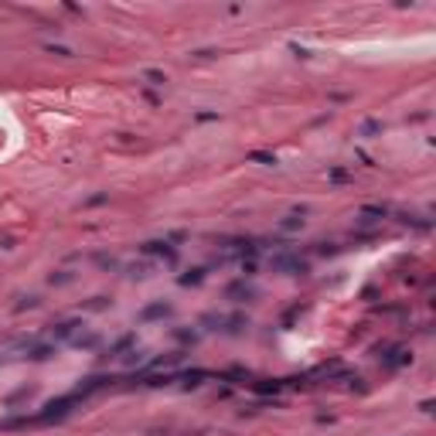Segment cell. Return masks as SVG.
Listing matches in <instances>:
<instances>
[{
	"instance_id": "cell-18",
	"label": "cell",
	"mask_w": 436,
	"mask_h": 436,
	"mask_svg": "<svg viewBox=\"0 0 436 436\" xmlns=\"http://www.w3.org/2000/svg\"><path fill=\"white\" fill-rule=\"evenodd\" d=\"M38 303H41V300H38V297H24V303H17V310H27V307H38Z\"/></svg>"
},
{
	"instance_id": "cell-6",
	"label": "cell",
	"mask_w": 436,
	"mask_h": 436,
	"mask_svg": "<svg viewBox=\"0 0 436 436\" xmlns=\"http://www.w3.org/2000/svg\"><path fill=\"white\" fill-rule=\"evenodd\" d=\"M413 361V355H406L402 348H389L385 355H382V365L385 368H402V365H409Z\"/></svg>"
},
{
	"instance_id": "cell-7",
	"label": "cell",
	"mask_w": 436,
	"mask_h": 436,
	"mask_svg": "<svg viewBox=\"0 0 436 436\" xmlns=\"http://www.w3.org/2000/svg\"><path fill=\"white\" fill-rule=\"evenodd\" d=\"M51 355H55V348H51V345H35L31 351H27V358H31V361H48Z\"/></svg>"
},
{
	"instance_id": "cell-12",
	"label": "cell",
	"mask_w": 436,
	"mask_h": 436,
	"mask_svg": "<svg viewBox=\"0 0 436 436\" xmlns=\"http://www.w3.org/2000/svg\"><path fill=\"white\" fill-rule=\"evenodd\" d=\"M253 161L266 164V167H276V157H273V153H263V150H256V153H253Z\"/></svg>"
},
{
	"instance_id": "cell-4",
	"label": "cell",
	"mask_w": 436,
	"mask_h": 436,
	"mask_svg": "<svg viewBox=\"0 0 436 436\" xmlns=\"http://www.w3.org/2000/svg\"><path fill=\"white\" fill-rule=\"evenodd\" d=\"M174 307L171 303H164V300H157V303H150V307L140 310V321H161V317H171Z\"/></svg>"
},
{
	"instance_id": "cell-16",
	"label": "cell",
	"mask_w": 436,
	"mask_h": 436,
	"mask_svg": "<svg viewBox=\"0 0 436 436\" xmlns=\"http://www.w3.org/2000/svg\"><path fill=\"white\" fill-rule=\"evenodd\" d=\"M89 310H103V307H109V300L106 297H92V303H85Z\"/></svg>"
},
{
	"instance_id": "cell-3",
	"label": "cell",
	"mask_w": 436,
	"mask_h": 436,
	"mask_svg": "<svg viewBox=\"0 0 436 436\" xmlns=\"http://www.w3.org/2000/svg\"><path fill=\"white\" fill-rule=\"evenodd\" d=\"M229 300H235V303H249V300H256V287L253 283H245V279H239V283H232L229 287Z\"/></svg>"
},
{
	"instance_id": "cell-11",
	"label": "cell",
	"mask_w": 436,
	"mask_h": 436,
	"mask_svg": "<svg viewBox=\"0 0 436 436\" xmlns=\"http://www.w3.org/2000/svg\"><path fill=\"white\" fill-rule=\"evenodd\" d=\"M143 79H147L150 85H164V82H167V75H164V72H157V69H147V72H143Z\"/></svg>"
},
{
	"instance_id": "cell-10",
	"label": "cell",
	"mask_w": 436,
	"mask_h": 436,
	"mask_svg": "<svg viewBox=\"0 0 436 436\" xmlns=\"http://www.w3.org/2000/svg\"><path fill=\"white\" fill-rule=\"evenodd\" d=\"M72 345H75V348H96V345H99V334H79Z\"/></svg>"
},
{
	"instance_id": "cell-2",
	"label": "cell",
	"mask_w": 436,
	"mask_h": 436,
	"mask_svg": "<svg viewBox=\"0 0 436 436\" xmlns=\"http://www.w3.org/2000/svg\"><path fill=\"white\" fill-rule=\"evenodd\" d=\"M79 334H82V321H61V324H55L51 337L55 341H75Z\"/></svg>"
},
{
	"instance_id": "cell-8",
	"label": "cell",
	"mask_w": 436,
	"mask_h": 436,
	"mask_svg": "<svg viewBox=\"0 0 436 436\" xmlns=\"http://www.w3.org/2000/svg\"><path fill=\"white\" fill-rule=\"evenodd\" d=\"M375 133H382V123H379V119H365V123H361V130H358V137H375Z\"/></svg>"
},
{
	"instance_id": "cell-15",
	"label": "cell",
	"mask_w": 436,
	"mask_h": 436,
	"mask_svg": "<svg viewBox=\"0 0 436 436\" xmlns=\"http://www.w3.org/2000/svg\"><path fill=\"white\" fill-rule=\"evenodd\" d=\"M127 361H130V365H143V361H147V351H130Z\"/></svg>"
},
{
	"instance_id": "cell-17",
	"label": "cell",
	"mask_w": 436,
	"mask_h": 436,
	"mask_svg": "<svg viewBox=\"0 0 436 436\" xmlns=\"http://www.w3.org/2000/svg\"><path fill=\"white\" fill-rule=\"evenodd\" d=\"M48 51H51V55H61V58H69V55H72L69 48H61V45H48Z\"/></svg>"
},
{
	"instance_id": "cell-5",
	"label": "cell",
	"mask_w": 436,
	"mask_h": 436,
	"mask_svg": "<svg viewBox=\"0 0 436 436\" xmlns=\"http://www.w3.org/2000/svg\"><path fill=\"white\" fill-rule=\"evenodd\" d=\"M143 253H147V256H164L167 263L177 259V249H174L171 242H143Z\"/></svg>"
},
{
	"instance_id": "cell-14",
	"label": "cell",
	"mask_w": 436,
	"mask_h": 436,
	"mask_svg": "<svg viewBox=\"0 0 436 436\" xmlns=\"http://www.w3.org/2000/svg\"><path fill=\"white\" fill-rule=\"evenodd\" d=\"M61 283H72V273H51V287H61Z\"/></svg>"
},
{
	"instance_id": "cell-1",
	"label": "cell",
	"mask_w": 436,
	"mask_h": 436,
	"mask_svg": "<svg viewBox=\"0 0 436 436\" xmlns=\"http://www.w3.org/2000/svg\"><path fill=\"white\" fill-rule=\"evenodd\" d=\"M273 269L276 273H290V276H307L310 263L300 259V256H293V253H279V256H273Z\"/></svg>"
},
{
	"instance_id": "cell-9",
	"label": "cell",
	"mask_w": 436,
	"mask_h": 436,
	"mask_svg": "<svg viewBox=\"0 0 436 436\" xmlns=\"http://www.w3.org/2000/svg\"><path fill=\"white\" fill-rule=\"evenodd\" d=\"M201 279H205V269H191V273L181 276V287H198Z\"/></svg>"
},
{
	"instance_id": "cell-13",
	"label": "cell",
	"mask_w": 436,
	"mask_h": 436,
	"mask_svg": "<svg viewBox=\"0 0 436 436\" xmlns=\"http://www.w3.org/2000/svg\"><path fill=\"white\" fill-rule=\"evenodd\" d=\"M147 273H150V266H147V263H140V266L133 263V266H130V276H133V279H143Z\"/></svg>"
}]
</instances>
